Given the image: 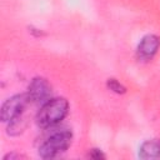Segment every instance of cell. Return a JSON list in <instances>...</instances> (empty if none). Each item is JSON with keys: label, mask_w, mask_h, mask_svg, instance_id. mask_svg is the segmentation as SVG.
I'll use <instances>...</instances> for the list:
<instances>
[{"label": "cell", "mask_w": 160, "mask_h": 160, "mask_svg": "<svg viewBox=\"0 0 160 160\" xmlns=\"http://www.w3.org/2000/svg\"><path fill=\"white\" fill-rule=\"evenodd\" d=\"M72 134L68 128H60L52 130L40 144L39 146V156L42 159H51L61 152L66 151L71 144Z\"/></svg>", "instance_id": "cell-1"}, {"label": "cell", "mask_w": 160, "mask_h": 160, "mask_svg": "<svg viewBox=\"0 0 160 160\" xmlns=\"http://www.w3.org/2000/svg\"><path fill=\"white\" fill-rule=\"evenodd\" d=\"M69 111V102L64 98L50 99L48 102L41 105L40 110L36 114V124L42 129L52 128L59 124Z\"/></svg>", "instance_id": "cell-2"}, {"label": "cell", "mask_w": 160, "mask_h": 160, "mask_svg": "<svg viewBox=\"0 0 160 160\" xmlns=\"http://www.w3.org/2000/svg\"><path fill=\"white\" fill-rule=\"evenodd\" d=\"M30 102V98L26 94H18L9 98L1 106L0 119L4 122H12L16 119L22 116V112L28 104Z\"/></svg>", "instance_id": "cell-3"}, {"label": "cell", "mask_w": 160, "mask_h": 160, "mask_svg": "<svg viewBox=\"0 0 160 160\" xmlns=\"http://www.w3.org/2000/svg\"><path fill=\"white\" fill-rule=\"evenodd\" d=\"M28 95L30 101L36 105H44L51 99V86L44 78H34L29 85Z\"/></svg>", "instance_id": "cell-4"}, {"label": "cell", "mask_w": 160, "mask_h": 160, "mask_svg": "<svg viewBox=\"0 0 160 160\" xmlns=\"http://www.w3.org/2000/svg\"><path fill=\"white\" fill-rule=\"evenodd\" d=\"M159 48H160V38L154 34H148L140 40L136 48V56L141 61H149L155 56Z\"/></svg>", "instance_id": "cell-5"}, {"label": "cell", "mask_w": 160, "mask_h": 160, "mask_svg": "<svg viewBox=\"0 0 160 160\" xmlns=\"http://www.w3.org/2000/svg\"><path fill=\"white\" fill-rule=\"evenodd\" d=\"M139 158L141 159H158L160 158V139H151L144 141L139 148Z\"/></svg>", "instance_id": "cell-6"}, {"label": "cell", "mask_w": 160, "mask_h": 160, "mask_svg": "<svg viewBox=\"0 0 160 160\" xmlns=\"http://www.w3.org/2000/svg\"><path fill=\"white\" fill-rule=\"evenodd\" d=\"M106 85H108V88H109L111 91H114V92H116V94H124V92L126 91V88H125L121 82H119L116 79H109V80L106 81Z\"/></svg>", "instance_id": "cell-7"}, {"label": "cell", "mask_w": 160, "mask_h": 160, "mask_svg": "<svg viewBox=\"0 0 160 160\" xmlns=\"http://www.w3.org/2000/svg\"><path fill=\"white\" fill-rule=\"evenodd\" d=\"M89 158H91V159H104L105 155L99 149H91L89 151Z\"/></svg>", "instance_id": "cell-8"}, {"label": "cell", "mask_w": 160, "mask_h": 160, "mask_svg": "<svg viewBox=\"0 0 160 160\" xmlns=\"http://www.w3.org/2000/svg\"><path fill=\"white\" fill-rule=\"evenodd\" d=\"M21 158H25V156H22V155H20V154H15V152H11V154H8V155H5V156H4V160H8V159L12 160V159H21Z\"/></svg>", "instance_id": "cell-9"}]
</instances>
